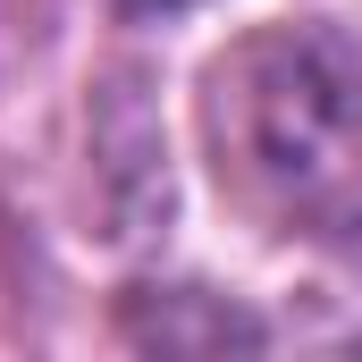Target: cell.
I'll use <instances>...</instances> for the list:
<instances>
[{
    "label": "cell",
    "instance_id": "1",
    "mask_svg": "<svg viewBox=\"0 0 362 362\" xmlns=\"http://www.w3.org/2000/svg\"><path fill=\"white\" fill-rule=\"evenodd\" d=\"M219 185L303 245H362V42L337 25H262L202 76Z\"/></svg>",
    "mask_w": 362,
    "mask_h": 362
},
{
    "label": "cell",
    "instance_id": "2",
    "mask_svg": "<svg viewBox=\"0 0 362 362\" xmlns=\"http://www.w3.org/2000/svg\"><path fill=\"white\" fill-rule=\"evenodd\" d=\"M185 303H194V286H169V295L144 286V295L127 303V337H144V346H202V354H211V346H262V329H253L245 312H202V320H194Z\"/></svg>",
    "mask_w": 362,
    "mask_h": 362
},
{
    "label": "cell",
    "instance_id": "3",
    "mask_svg": "<svg viewBox=\"0 0 362 362\" xmlns=\"http://www.w3.org/2000/svg\"><path fill=\"white\" fill-rule=\"evenodd\" d=\"M135 17H177V8H202V0H127Z\"/></svg>",
    "mask_w": 362,
    "mask_h": 362
}]
</instances>
